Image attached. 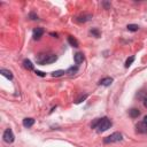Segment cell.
<instances>
[{
  "label": "cell",
  "mask_w": 147,
  "mask_h": 147,
  "mask_svg": "<svg viewBox=\"0 0 147 147\" xmlns=\"http://www.w3.org/2000/svg\"><path fill=\"white\" fill-rule=\"evenodd\" d=\"M110 126H112V122L107 117H105V118H101L99 121V123H98V125H96V129L99 132H104V131L108 130Z\"/></svg>",
  "instance_id": "6da1fadb"
},
{
  "label": "cell",
  "mask_w": 147,
  "mask_h": 147,
  "mask_svg": "<svg viewBox=\"0 0 147 147\" xmlns=\"http://www.w3.org/2000/svg\"><path fill=\"white\" fill-rule=\"evenodd\" d=\"M122 140V134L120 132H115L110 136H108L107 138H105V142L106 144H109V142H117V141H121Z\"/></svg>",
  "instance_id": "7a4b0ae2"
},
{
  "label": "cell",
  "mask_w": 147,
  "mask_h": 147,
  "mask_svg": "<svg viewBox=\"0 0 147 147\" xmlns=\"http://www.w3.org/2000/svg\"><path fill=\"white\" fill-rule=\"evenodd\" d=\"M3 137H4V140L6 142H13L14 141V133H13V131L11 129H7L4 132V136Z\"/></svg>",
  "instance_id": "3957f363"
},
{
  "label": "cell",
  "mask_w": 147,
  "mask_h": 147,
  "mask_svg": "<svg viewBox=\"0 0 147 147\" xmlns=\"http://www.w3.org/2000/svg\"><path fill=\"white\" fill-rule=\"evenodd\" d=\"M137 132L138 133H146L147 132V125L144 123V122H140L137 124Z\"/></svg>",
  "instance_id": "277c9868"
},
{
  "label": "cell",
  "mask_w": 147,
  "mask_h": 147,
  "mask_svg": "<svg viewBox=\"0 0 147 147\" xmlns=\"http://www.w3.org/2000/svg\"><path fill=\"white\" fill-rule=\"evenodd\" d=\"M43 35H44V30L41 28H37L33 30V38L35 39H39Z\"/></svg>",
  "instance_id": "5b68a950"
},
{
  "label": "cell",
  "mask_w": 147,
  "mask_h": 147,
  "mask_svg": "<svg viewBox=\"0 0 147 147\" xmlns=\"http://www.w3.org/2000/svg\"><path fill=\"white\" fill-rule=\"evenodd\" d=\"M33 124H35V120L31 118V117H27V118L23 120V125H24L25 128H30V126H32Z\"/></svg>",
  "instance_id": "8992f818"
},
{
  "label": "cell",
  "mask_w": 147,
  "mask_h": 147,
  "mask_svg": "<svg viewBox=\"0 0 147 147\" xmlns=\"http://www.w3.org/2000/svg\"><path fill=\"white\" fill-rule=\"evenodd\" d=\"M55 61H57V55H54V54H51V55H48V57L46 58V60L44 61V63H43V65L53 63V62H55Z\"/></svg>",
  "instance_id": "52a82bcc"
},
{
  "label": "cell",
  "mask_w": 147,
  "mask_h": 147,
  "mask_svg": "<svg viewBox=\"0 0 147 147\" xmlns=\"http://www.w3.org/2000/svg\"><path fill=\"white\" fill-rule=\"evenodd\" d=\"M74 59H75V62L77 65H79V63H82L84 61V55L82 53H76L75 57H74Z\"/></svg>",
  "instance_id": "ba28073f"
},
{
  "label": "cell",
  "mask_w": 147,
  "mask_h": 147,
  "mask_svg": "<svg viewBox=\"0 0 147 147\" xmlns=\"http://www.w3.org/2000/svg\"><path fill=\"white\" fill-rule=\"evenodd\" d=\"M0 74H1L3 76H5L6 78H8V79H12V78H13V75H12V73H11L9 70L1 69V70H0Z\"/></svg>",
  "instance_id": "9c48e42d"
},
{
  "label": "cell",
  "mask_w": 147,
  "mask_h": 147,
  "mask_svg": "<svg viewBox=\"0 0 147 147\" xmlns=\"http://www.w3.org/2000/svg\"><path fill=\"white\" fill-rule=\"evenodd\" d=\"M129 114H130V116H131L132 118H136V117H138V116L140 115V112H139V109H137V108H132V109L129 112Z\"/></svg>",
  "instance_id": "30bf717a"
},
{
  "label": "cell",
  "mask_w": 147,
  "mask_h": 147,
  "mask_svg": "<svg viewBox=\"0 0 147 147\" xmlns=\"http://www.w3.org/2000/svg\"><path fill=\"white\" fill-rule=\"evenodd\" d=\"M112 83H113V78H110V77L104 78V79L100 82V84H101V85H104V86H109Z\"/></svg>",
  "instance_id": "8fae6325"
},
{
  "label": "cell",
  "mask_w": 147,
  "mask_h": 147,
  "mask_svg": "<svg viewBox=\"0 0 147 147\" xmlns=\"http://www.w3.org/2000/svg\"><path fill=\"white\" fill-rule=\"evenodd\" d=\"M23 66H24V68L28 69V70H32V69H33V66H32L31 61H29V60H24V61H23Z\"/></svg>",
  "instance_id": "7c38bea8"
},
{
  "label": "cell",
  "mask_w": 147,
  "mask_h": 147,
  "mask_svg": "<svg viewBox=\"0 0 147 147\" xmlns=\"http://www.w3.org/2000/svg\"><path fill=\"white\" fill-rule=\"evenodd\" d=\"M68 41H69V44H70L71 46H74V47H78V41H77L74 37H68Z\"/></svg>",
  "instance_id": "4fadbf2b"
},
{
  "label": "cell",
  "mask_w": 147,
  "mask_h": 147,
  "mask_svg": "<svg viewBox=\"0 0 147 147\" xmlns=\"http://www.w3.org/2000/svg\"><path fill=\"white\" fill-rule=\"evenodd\" d=\"M138 29H139V27L137 24H129L128 25V30L129 31H137Z\"/></svg>",
  "instance_id": "5bb4252c"
},
{
  "label": "cell",
  "mask_w": 147,
  "mask_h": 147,
  "mask_svg": "<svg viewBox=\"0 0 147 147\" xmlns=\"http://www.w3.org/2000/svg\"><path fill=\"white\" fill-rule=\"evenodd\" d=\"M134 61V57H130L128 60H126V62H125V67L126 68H129L131 65H132V62Z\"/></svg>",
  "instance_id": "9a60e30c"
},
{
  "label": "cell",
  "mask_w": 147,
  "mask_h": 147,
  "mask_svg": "<svg viewBox=\"0 0 147 147\" xmlns=\"http://www.w3.org/2000/svg\"><path fill=\"white\" fill-rule=\"evenodd\" d=\"M63 74H65V71H63V70H58V71L52 73V76H53V77H60V76H62Z\"/></svg>",
  "instance_id": "2e32d148"
},
{
  "label": "cell",
  "mask_w": 147,
  "mask_h": 147,
  "mask_svg": "<svg viewBox=\"0 0 147 147\" xmlns=\"http://www.w3.org/2000/svg\"><path fill=\"white\" fill-rule=\"evenodd\" d=\"M91 19V15H87V16H79L78 17V22H85V21H87V20H90Z\"/></svg>",
  "instance_id": "e0dca14e"
},
{
  "label": "cell",
  "mask_w": 147,
  "mask_h": 147,
  "mask_svg": "<svg viewBox=\"0 0 147 147\" xmlns=\"http://www.w3.org/2000/svg\"><path fill=\"white\" fill-rule=\"evenodd\" d=\"M91 33H92V35H94L95 37H99V36H100L99 31H98L96 29H93V30H91Z\"/></svg>",
  "instance_id": "ac0fdd59"
},
{
  "label": "cell",
  "mask_w": 147,
  "mask_h": 147,
  "mask_svg": "<svg viewBox=\"0 0 147 147\" xmlns=\"http://www.w3.org/2000/svg\"><path fill=\"white\" fill-rule=\"evenodd\" d=\"M77 70H78V69H77V67H76V68H70V69L68 70V74H70V75H74V74H75Z\"/></svg>",
  "instance_id": "d6986e66"
},
{
  "label": "cell",
  "mask_w": 147,
  "mask_h": 147,
  "mask_svg": "<svg viewBox=\"0 0 147 147\" xmlns=\"http://www.w3.org/2000/svg\"><path fill=\"white\" fill-rule=\"evenodd\" d=\"M85 98H86V95H84V96H82V98H79V99H78V100H77L76 102H77V104H79V102H82V100H84V99H85Z\"/></svg>",
  "instance_id": "ffe728a7"
},
{
  "label": "cell",
  "mask_w": 147,
  "mask_h": 147,
  "mask_svg": "<svg viewBox=\"0 0 147 147\" xmlns=\"http://www.w3.org/2000/svg\"><path fill=\"white\" fill-rule=\"evenodd\" d=\"M36 74H37L38 76H41V77H43V76H45V74H44V73H41V71H36Z\"/></svg>",
  "instance_id": "44dd1931"
},
{
  "label": "cell",
  "mask_w": 147,
  "mask_h": 147,
  "mask_svg": "<svg viewBox=\"0 0 147 147\" xmlns=\"http://www.w3.org/2000/svg\"><path fill=\"white\" fill-rule=\"evenodd\" d=\"M142 122H144V123H145L146 125H147V115H146V116L144 117V121H142Z\"/></svg>",
  "instance_id": "7402d4cb"
},
{
  "label": "cell",
  "mask_w": 147,
  "mask_h": 147,
  "mask_svg": "<svg viewBox=\"0 0 147 147\" xmlns=\"http://www.w3.org/2000/svg\"><path fill=\"white\" fill-rule=\"evenodd\" d=\"M144 106H145L146 108H147V98H146V99L144 100Z\"/></svg>",
  "instance_id": "603a6c76"
},
{
  "label": "cell",
  "mask_w": 147,
  "mask_h": 147,
  "mask_svg": "<svg viewBox=\"0 0 147 147\" xmlns=\"http://www.w3.org/2000/svg\"><path fill=\"white\" fill-rule=\"evenodd\" d=\"M30 16L32 17V20H36V19H37V16H36L35 14H30Z\"/></svg>",
  "instance_id": "cb8c5ba5"
}]
</instances>
